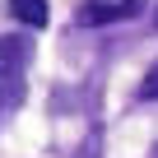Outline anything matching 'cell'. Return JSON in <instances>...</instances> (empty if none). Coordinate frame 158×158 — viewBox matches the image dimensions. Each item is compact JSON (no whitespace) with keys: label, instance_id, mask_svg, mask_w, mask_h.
Listing matches in <instances>:
<instances>
[{"label":"cell","instance_id":"cell-2","mask_svg":"<svg viewBox=\"0 0 158 158\" xmlns=\"http://www.w3.org/2000/svg\"><path fill=\"white\" fill-rule=\"evenodd\" d=\"M10 14H14L23 28H47V19H51L47 0H10Z\"/></svg>","mask_w":158,"mask_h":158},{"label":"cell","instance_id":"cell-1","mask_svg":"<svg viewBox=\"0 0 158 158\" xmlns=\"http://www.w3.org/2000/svg\"><path fill=\"white\" fill-rule=\"evenodd\" d=\"M144 14V0H89L79 10V23L93 28V23H116V19H135Z\"/></svg>","mask_w":158,"mask_h":158},{"label":"cell","instance_id":"cell-3","mask_svg":"<svg viewBox=\"0 0 158 158\" xmlns=\"http://www.w3.org/2000/svg\"><path fill=\"white\" fill-rule=\"evenodd\" d=\"M23 56H28V42L23 37H0V84L23 65Z\"/></svg>","mask_w":158,"mask_h":158},{"label":"cell","instance_id":"cell-5","mask_svg":"<svg viewBox=\"0 0 158 158\" xmlns=\"http://www.w3.org/2000/svg\"><path fill=\"white\" fill-rule=\"evenodd\" d=\"M153 28H158V5H153Z\"/></svg>","mask_w":158,"mask_h":158},{"label":"cell","instance_id":"cell-4","mask_svg":"<svg viewBox=\"0 0 158 158\" xmlns=\"http://www.w3.org/2000/svg\"><path fill=\"white\" fill-rule=\"evenodd\" d=\"M139 98H144V102H158V60H153V70L144 74V84H139Z\"/></svg>","mask_w":158,"mask_h":158},{"label":"cell","instance_id":"cell-6","mask_svg":"<svg viewBox=\"0 0 158 158\" xmlns=\"http://www.w3.org/2000/svg\"><path fill=\"white\" fill-rule=\"evenodd\" d=\"M149 158H158V144H153V149H149Z\"/></svg>","mask_w":158,"mask_h":158}]
</instances>
